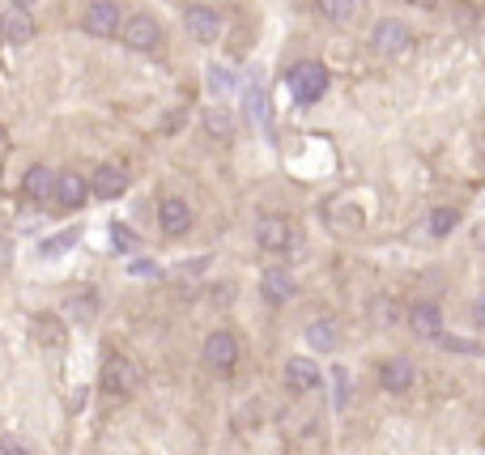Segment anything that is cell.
<instances>
[{
	"label": "cell",
	"mask_w": 485,
	"mask_h": 455,
	"mask_svg": "<svg viewBox=\"0 0 485 455\" xmlns=\"http://www.w3.org/2000/svg\"><path fill=\"white\" fill-rule=\"evenodd\" d=\"M209 85H213V90H230V77H226V69H209Z\"/></svg>",
	"instance_id": "4316f807"
},
{
	"label": "cell",
	"mask_w": 485,
	"mask_h": 455,
	"mask_svg": "<svg viewBox=\"0 0 485 455\" xmlns=\"http://www.w3.org/2000/svg\"><path fill=\"white\" fill-rule=\"evenodd\" d=\"M85 34H98V39H115L124 30V9L115 0H90L85 5V17H82Z\"/></svg>",
	"instance_id": "277c9868"
},
{
	"label": "cell",
	"mask_w": 485,
	"mask_h": 455,
	"mask_svg": "<svg viewBox=\"0 0 485 455\" xmlns=\"http://www.w3.org/2000/svg\"><path fill=\"white\" fill-rule=\"evenodd\" d=\"M260 294H264V303L286 306V303L294 298V294H298V286H294V276H290V273H281V268H273V273H264Z\"/></svg>",
	"instance_id": "9a60e30c"
},
{
	"label": "cell",
	"mask_w": 485,
	"mask_h": 455,
	"mask_svg": "<svg viewBox=\"0 0 485 455\" xmlns=\"http://www.w3.org/2000/svg\"><path fill=\"white\" fill-rule=\"evenodd\" d=\"M9 260H14V256H9V243H5V238H0V273H5V268H9Z\"/></svg>",
	"instance_id": "f546056e"
},
{
	"label": "cell",
	"mask_w": 485,
	"mask_h": 455,
	"mask_svg": "<svg viewBox=\"0 0 485 455\" xmlns=\"http://www.w3.org/2000/svg\"><path fill=\"white\" fill-rule=\"evenodd\" d=\"M0 455H26V447H22L17 439H9V434H5V439H0Z\"/></svg>",
	"instance_id": "83f0119b"
},
{
	"label": "cell",
	"mask_w": 485,
	"mask_h": 455,
	"mask_svg": "<svg viewBox=\"0 0 485 455\" xmlns=\"http://www.w3.org/2000/svg\"><path fill=\"white\" fill-rule=\"evenodd\" d=\"M336 341H341V332H336V324L328 315H319L306 324V345L319 349V353H328V349H336Z\"/></svg>",
	"instance_id": "ac0fdd59"
},
{
	"label": "cell",
	"mask_w": 485,
	"mask_h": 455,
	"mask_svg": "<svg viewBox=\"0 0 485 455\" xmlns=\"http://www.w3.org/2000/svg\"><path fill=\"white\" fill-rule=\"evenodd\" d=\"M439 345H447V349H456V353H481V349L472 345V341H460V336H439Z\"/></svg>",
	"instance_id": "cb8c5ba5"
},
{
	"label": "cell",
	"mask_w": 485,
	"mask_h": 455,
	"mask_svg": "<svg viewBox=\"0 0 485 455\" xmlns=\"http://www.w3.org/2000/svg\"><path fill=\"white\" fill-rule=\"evenodd\" d=\"M286 82H290L294 102H303V107H311V102H319V98L328 94V69H324L319 60H298V64L286 73Z\"/></svg>",
	"instance_id": "6da1fadb"
},
{
	"label": "cell",
	"mask_w": 485,
	"mask_h": 455,
	"mask_svg": "<svg viewBox=\"0 0 485 455\" xmlns=\"http://www.w3.org/2000/svg\"><path fill=\"white\" fill-rule=\"evenodd\" d=\"M5 145H9V132H5V128H0V150H5Z\"/></svg>",
	"instance_id": "d6a6232c"
},
{
	"label": "cell",
	"mask_w": 485,
	"mask_h": 455,
	"mask_svg": "<svg viewBox=\"0 0 485 455\" xmlns=\"http://www.w3.org/2000/svg\"><path fill=\"white\" fill-rule=\"evenodd\" d=\"M472 315H477V328L485 332V298H477V306H472Z\"/></svg>",
	"instance_id": "f1b7e54d"
},
{
	"label": "cell",
	"mask_w": 485,
	"mask_h": 455,
	"mask_svg": "<svg viewBox=\"0 0 485 455\" xmlns=\"http://www.w3.org/2000/svg\"><path fill=\"white\" fill-rule=\"evenodd\" d=\"M409 5H430V0H409Z\"/></svg>",
	"instance_id": "836d02e7"
},
{
	"label": "cell",
	"mask_w": 485,
	"mask_h": 455,
	"mask_svg": "<svg viewBox=\"0 0 485 455\" xmlns=\"http://www.w3.org/2000/svg\"><path fill=\"white\" fill-rule=\"evenodd\" d=\"M404 319H409L413 336H422V341H439V336H443V311L434 303H413Z\"/></svg>",
	"instance_id": "7c38bea8"
},
{
	"label": "cell",
	"mask_w": 485,
	"mask_h": 455,
	"mask_svg": "<svg viewBox=\"0 0 485 455\" xmlns=\"http://www.w3.org/2000/svg\"><path fill=\"white\" fill-rule=\"evenodd\" d=\"M183 30L192 43H218L222 39V14L213 5H188L183 9Z\"/></svg>",
	"instance_id": "8992f818"
},
{
	"label": "cell",
	"mask_w": 485,
	"mask_h": 455,
	"mask_svg": "<svg viewBox=\"0 0 485 455\" xmlns=\"http://www.w3.org/2000/svg\"><path fill=\"white\" fill-rule=\"evenodd\" d=\"M0 30H5V43H30L34 39V17L26 14V9H9V14L0 17Z\"/></svg>",
	"instance_id": "e0dca14e"
},
{
	"label": "cell",
	"mask_w": 485,
	"mask_h": 455,
	"mask_svg": "<svg viewBox=\"0 0 485 455\" xmlns=\"http://www.w3.org/2000/svg\"><path fill=\"white\" fill-rule=\"evenodd\" d=\"M256 243H260L264 251H286L294 243V226L281 213H264L260 221H256Z\"/></svg>",
	"instance_id": "9c48e42d"
},
{
	"label": "cell",
	"mask_w": 485,
	"mask_h": 455,
	"mask_svg": "<svg viewBox=\"0 0 485 455\" xmlns=\"http://www.w3.org/2000/svg\"><path fill=\"white\" fill-rule=\"evenodd\" d=\"M128 192V170L115 162H102L94 166V175H90V196H98V200H115V196Z\"/></svg>",
	"instance_id": "30bf717a"
},
{
	"label": "cell",
	"mask_w": 485,
	"mask_h": 455,
	"mask_svg": "<svg viewBox=\"0 0 485 455\" xmlns=\"http://www.w3.org/2000/svg\"><path fill=\"white\" fill-rule=\"evenodd\" d=\"M200 120H205V132H209V137H230V132H235V115H230L226 107H209Z\"/></svg>",
	"instance_id": "44dd1931"
},
{
	"label": "cell",
	"mask_w": 485,
	"mask_h": 455,
	"mask_svg": "<svg viewBox=\"0 0 485 455\" xmlns=\"http://www.w3.org/2000/svg\"><path fill=\"white\" fill-rule=\"evenodd\" d=\"M52 188H56V170H47V166H30L22 175V196L30 205H52Z\"/></svg>",
	"instance_id": "5bb4252c"
},
{
	"label": "cell",
	"mask_w": 485,
	"mask_h": 455,
	"mask_svg": "<svg viewBox=\"0 0 485 455\" xmlns=\"http://www.w3.org/2000/svg\"><path fill=\"white\" fill-rule=\"evenodd\" d=\"M409 43H413V34H409V26L396 22V17H383V22L371 30V47L379 55H401Z\"/></svg>",
	"instance_id": "ba28073f"
},
{
	"label": "cell",
	"mask_w": 485,
	"mask_h": 455,
	"mask_svg": "<svg viewBox=\"0 0 485 455\" xmlns=\"http://www.w3.org/2000/svg\"><path fill=\"white\" fill-rule=\"evenodd\" d=\"M379 383H383V392L401 396V392H409L417 383V366L409 358H388L379 366Z\"/></svg>",
	"instance_id": "4fadbf2b"
},
{
	"label": "cell",
	"mask_w": 485,
	"mask_h": 455,
	"mask_svg": "<svg viewBox=\"0 0 485 455\" xmlns=\"http://www.w3.org/2000/svg\"><path fill=\"white\" fill-rule=\"evenodd\" d=\"M141 383V371L132 366V358H124V353H107L102 358V374H98V387L107 392V396H132Z\"/></svg>",
	"instance_id": "7a4b0ae2"
},
{
	"label": "cell",
	"mask_w": 485,
	"mask_h": 455,
	"mask_svg": "<svg viewBox=\"0 0 485 455\" xmlns=\"http://www.w3.org/2000/svg\"><path fill=\"white\" fill-rule=\"evenodd\" d=\"M90 196V179H82L77 170H60L56 188H52V205L56 208H82Z\"/></svg>",
	"instance_id": "8fae6325"
},
{
	"label": "cell",
	"mask_w": 485,
	"mask_h": 455,
	"mask_svg": "<svg viewBox=\"0 0 485 455\" xmlns=\"http://www.w3.org/2000/svg\"><path fill=\"white\" fill-rule=\"evenodd\" d=\"M371 319H374V328H396V324L404 319V315H401V303L379 294V298L371 303Z\"/></svg>",
	"instance_id": "ffe728a7"
},
{
	"label": "cell",
	"mask_w": 485,
	"mask_h": 455,
	"mask_svg": "<svg viewBox=\"0 0 485 455\" xmlns=\"http://www.w3.org/2000/svg\"><path fill=\"white\" fill-rule=\"evenodd\" d=\"M286 383L294 392H315L319 387V366L311 358H290L286 362Z\"/></svg>",
	"instance_id": "2e32d148"
},
{
	"label": "cell",
	"mask_w": 485,
	"mask_h": 455,
	"mask_svg": "<svg viewBox=\"0 0 485 455\" xmlns=\"http://www.w3.org/2000/svg\"><path fill=\"white\" fill-rule=\"evenodd\" d=\"M90 311H94V298H73L69 303V315H77V319H85Z\"/></svg>",
	"instance_id": "484cf974"
},
{
	"label": "cell",
	"mask_w": 485,
	"mask_h": 455,
	"mask_svg": "<svg viewBox=\"0 0 485 455\" xmlns=\"http://www.w3.org/2000/svg\"><path fill=\"white\" fill-rule=\"evenodd\" d=\"M358 9V0H319V14L328 17V22H349Z\"/></svg>",
	"instance_id": "7402d4cb"
},
{
	"label": "cell",
	"mask_w": 485,
	"mask_h": 455,
	"mask_svg": "<svg viewBox=\"0 0 485 455\" xmlns=\"http://www.w3.org/2000/svg\"><path fill=\"white\" fill-rule=\"evenodd\" d=\"M128 273H132V276H158V264H153V260H132V264H128Z\"/></svg>",
	"instance_id": "d4e9b609"
},
{
	"label": "cell",
	"mask_w": 485,
	"mask_h": 455,
	"mask_svg": "<svg viewBox=\"0 0 485 455\" xmlns=\"http://www.w3.org/2000/svg\"><path fill=\"white\" fill-rule=\"evenodd\" d=\"M477 243H481V247H485V226H477Z\"/></svg>",
	"instance_id": "1f68e13d"
},
{
	"label": "cell",
	"mask_w": 485,
	"mask_h": 455,
	"mask_svg": "<svg viewBox=\"0 0 485 455\" xmlns=\"http://www.w3.org/2000/svg\"><path fill=\"white\" fill-rule=\"evenodd\" d=\"M9 5H14V9H30V5H34V0H9Z\"/></svg>",
	"instance_id": "4dcf8cb0"
},
{
	"label": "cell",
	"mask_w": 485,
	"mask_h": 455,
	"mask_svg": "<svg viewBox=\"0 0 485 455\" xmlns=\"http://www.w3.org/2000/svg\"><path fill=\"white\" fill-rule=\"evenodd\" d=\"M0 43H5V30H0Z\"/></svg>",
	"instance_id": "e575fe53"
},
{
	"label": "cell",
	"mask_w": 485,
	"mask_h": 455,
	"mask_svg": "<svg viewBox=\"0 0 485 455\" xmlns=\"http://www.w3.org/2000/svg\"><path fill=\"white\" fill-rule=\"evenodd\" d=\"M456 221H460V213L451 205H439V208H430V218H426V230L434 238H447L451 230H456Z\"/></svg>",
	"instance_id": "d6986e66"
},
{
	"label": "cell",
	"mask_w": 485,
	"mask_h": 455,
	"mask_svg": "<svg viewBox=\"0 0 485 455\" xmlns=\"http://www.w3.org/2000/svg\"><path fill=\"white\" fill-rule=\"evenodd\" d=\"M112 243H115V251H132V247H137V235H132L128 226H120V221H115V226H112Z\"/></svg>",
	"instance_id": "603a6c76"
},
{
	"label": "cell",
	"mask_w": 485,
	"mask_h": 455,
	"mask_svg": "<svg viewBox=\"0 0 485 455\" xmlns=\"http://www.w3.org/2000/svg\"><path fill=\"white\" fill-rule=\"evenodd\" d=\"M120 34H124V47L128 52H158V47H162V26H158V17L153 14H132L124 22V30H120Z\"/></svg>",
	"instance_id": "5b68a950"
},
{
	"label": "cell",
	"mask_w": 485,
	"mask_h": 455,
	"mask_svg": "<svg viewBox=\"0 0 485 455\" xmlns=\"http://www.w3.org/2000/svg\"><path fill=\"white\" fill-rule=\"evenodd\" d=\"M200 362H205L209 371H218V374H230L238 366V336L235 332H209L205 336V345H200Z\"/></svg>",
	"instance_id": "3957f363"
},
{
	"label": "cell",
	"mask_w": 485,
	"mask_h": 455,
	"mask_svg": "<svg viewBox=\"0 0 485 455\" xmlns=\"http://www.w3.org/2000/svg\"><path fill=\"white\" fill-rule=\"evenodd\" d=\"M158 226H162L167 238H183L192 230V205H188L183 196H167V200L158 205Z\"/></svg>",
	"instance_id": "52a82bcc"
}]
</instances>
